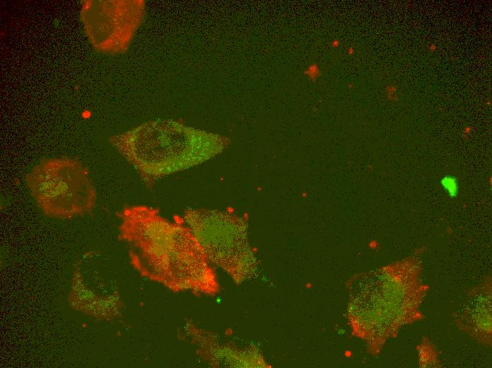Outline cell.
Returning a JSON list of instances; mask_svg holds the SVG:
<instances>
[{"label":"cell","mask_w":492,"mask_h":368,"mask_svg":"<svg viewBox=\"0 0 492 368\" xmlns=\"http://www.w3.org/2000/svg\"><path fill=\"white\" fill-rule=\"evenodd\" d=\"M119 238L129 246L131 263L141 275L175 292L213 295L218 284L213 269L189 228L145 205L118 214Z\"/></svg>","instance_id":"obj_1"},{"label":"cell","mask_w":492,"mask_h":368,"mask_svg":"<svg viewBox=\"0 0 492 368\" xmlns=\"http://www.w3.org/2000/svg\"><path fill=\"white\" fill-rule=\"evenodd\" d=\"M110 142L148 185L199 165L226 146L218 134L172 120L146 122Z\"/></svg>","instance_id":"obj_2"},{"label":"cell","mask_w":492,"mask_h":368,"mask_svg":"<svg viewBox=\"0 0 492 368\" xmlns=\"http://www.w3.org/2000/svg\"><path fill=\"white\" fill-rule=\"evenodd\" d=\"M25 182L38 207L52 218L81 216L96 204V190L89 173L75 159H43L25 175Z\"/></svg>","instance_id":"obj_3"},{"label":"cell","mask_w":492,"mask_h":368,"mask_svg":"<svg viewBox=\"0 0 492 368\" xmlns=\"http://www.w3.org/2000/svg\"><path fill=\"white\" fill-rule=\"evenodd\" d=\"M411 263H398L375 275L373 306L376 311L372 323L382 345L402 326L421 318L419 307L427 287L420 280V268Z\"/></svg>","instance_id":"obj_4"},{"label":"cell","mask_w":492,"mask_h":368,"mask_svg":"<svg viewBox=\"0 0 492 368\" xmlns=\"http://www.w3.org/2000/svg\"><path fill=\"white\" fill-rule=\"evenodd\" d=\"M487 277L469 293L455 323L479 343H491V281Z\"/></svg>","instance_id":"obj_5"},{"label":"cell","mask_w":492,"mask_h":368,"mask_svg":"<svg viewBox=\"0 0 492 368\" xmlns=\"http://www.w3.org/2000/svg\"><path fill=\"white\" fill-rule=\"evenodd\" d=\"M70 306L98 320H110L119 312L116 296L104 294L88 282L80 267L74 270L68 296Z\"/></svg>","instance_id":"obj_6"},{"label":"cell","mask_w":492,"mask_h":368,"mask_svg":"<svg viewBox=\"0 0 492 368\" xmlns=\"http://www.w3.org/2000/svg\"><path fill=\"white\" fill-rule=\"evenodd\" d=\"M433 345L426 340L421 343L419 350V360L421 367H436L438 356L433 349Z\"/></svg>","instance_id":"obj_7"},{"label":"cell","mask_w":492,"mask_h":368,"mask_svg":"<svg viewBox=\"0 0 492 368\" xmlns=\"http://www.w3.org/2000/svg\"><path fill=\"white\" fill-rule=\"evenodd\" d=\"M440 185L450 197H455L459 192V183L455 176L447 175L441 178Z\"/></svg>","instance_id":"obj_8"}]
</instances>
